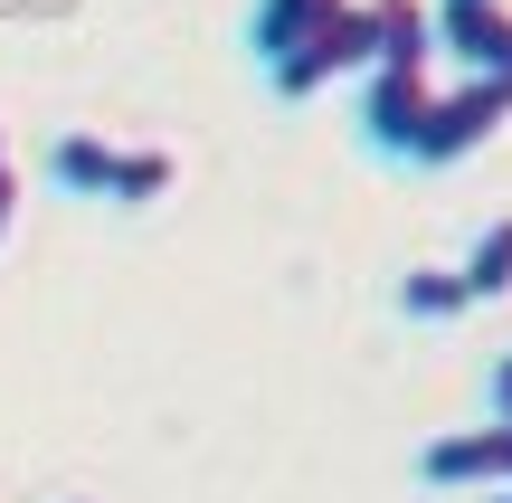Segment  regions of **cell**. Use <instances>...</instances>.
Returning <instances> with one entry per match:
<instances>
[{"mask_svg": "<svg viewBox=\"0 0 512 503\" xmlns=\"http://www.w3.org/2000/svg\"><path fill=\"white\" fill-rule=\"evenodd\" d=\"M351 0H256L247 10V48H256V76H275V67H294V57L313 48V38L342 19Z\"/></svg>", "mask_w": 512, "mask_h": 503, "instance_id": "cell-6", "label": "cell"}, {"mask_svg": "<svg viewBox=\"0 0 512 503\" xmlns=\"http://www.w3.org/2000/svg\"><path fill=\"white\" fill-rule=\"evenodd\" d=\"M57 503H86V494H57Z\"/></svg>", "mask_w": 512, "mask_h": 503, "instance_id": "cell-12", "label": "cell"}, {"mask_svg": "<svg viewBox=\"0 0 512 503\" xmlns=\"http://www.w3.org/2000/svg\"><path fill=\"white\" fill-rule=\"evenodd\" d=\"M10 219H19V162L0 152V238H10Z\"/></svg>", "mask_w": 512, "mask_h": 503, "instance_id": "cell-10", "label": "cell"}, {"mask_svg": "<svg viewBox=\"0 0 512 503\" xmlns=\"http://www.w3.org/2000/svg\"><path fill=\"white\" fill-rule=\"evenodd\" d=\"M418 485L437 494H512V428L503 418H484V428H456L437 437V447H418Z\"/></svg>", "mask_w": 512, "mask_h": 503, "instance_id": "cell-4", "label": "cell"}, {"mask_svg": "<svg viewBox=\"0 0 512 503\" xmlns=\"http://www.w3.org/2000/svg\"><path fill=\"white\" fill-rule=\"evenodd\" d=\"M0 152H10V143H0Z\"/></svg>", "mask_w": 512, "mask_h": 503, "instance_id": "cell-14", "label": "cell"}, {"mask_svg": "<svg viewBox=\"0 0 512 503\" xmlns=\"http://www.w3.org/2000/svg\"><path fill=\"white\" fill-rule=\"evenodd\" d=\"M512 124V76H465V86H437V114L418 133V171H456L465 152H484Z\"/></svg>", "mask_w": 512, "mask_h": 503, "instance_id": "cell-2", "label": "cell"}, {"mask_svg": "<svg viewBox=\"0 0 512 503\" xmlns=\"http://www.w3.org/2000/svg\"><path fill=\"white\" fill-rule=\"evenodd\" d=\"M456 276H465V304H503V295H512V219L484 228V238H475V257H465Z\"/></svg>", "mask_w": 512, "mask_h": 503, "instance_id": "cell-9", "label": "cell"}, {"mask_svg": "<svg viewBox=\"0 0 512 503\" xmlns=\"http://www.w3.org/2000/svg\"><path fill=\"white\" fill-rule=\"evenodd\" d=\"M399 314L408 323H456V314H475V304H465L456 266H408V276H399Z\"/></svg>", "mask_w": 512, "mask_h": 503, "instance_id": "cell-8", "label": "cell"}, {"mask_svg": "<svg viewBox=\"0 0 512 503\" xmlns=\"http://www.w3.org/2000/svg\"><path fill=\"white\" fill-rule=\"evenodd\" d=\"M494 418H503V428H512V352L494 361Z\"/></svg>", "mask_w": 512, "mask_h": 503, "instance_id": "cell-11", "label": "cell"}, {"mask_svg": "<svg viewBox=\"0 0 512 503\" xmlns=\"http://www.w3.org/2000/svg\"><path fill=\"white\" fill-rule=\"evenodd\" d=\"M427 114H437V76L427 67H370L361 76V143L380 162H418Z\"/></svg>", "mask_w": 512, "mask_h": 503, "instance_id": "cell-3", "label": "cell"}, {"mask_svg": "<svg viewBox=\"0 0 512 503\" xmlns=\"http://www.w3.org/2000/svg\"><path fill=\"white\" fill-rule=\"evenodd\" d=\"M370 10V67H427L437 57V10L427 0H361Z\"/></svg>", "mask_w": 512, "mask_h": 503, "instance_id": "cell-7", "label": "cell"}, {"mask_svg": "<svg viewBox=\"0 0 512 503\" xmlns=\"http://www.w3.org/2000/svg\"><path fill=\"white\" fill-rule=\"evenodd\" d=\"M484 503H512V494H484Z\"/></svg>", "mask_w": 512, "mask_h": 503, "instance_id": "cell-13", "label": "cell"}, {"mask_svg": "<svg viewBox=\"0 0 512 503\" xmlns=\"http://www.w3.org/2000/svg\"><path fill=\"white\" fill-rule=\"evenodd\" d=\"M48 181L67 190V200H95V209H152L181 181V152L171 143H105V133L76 124V133L48 143Z\"/></svg>", "mask_w": 512, "mask_h": 503, "instance_id": "cell-1", "label": "cell"}, {"mask_svg": "<svg viewBox=\"0 0 512 503\" xmlns=\"http://www.w3.org/2000/svg\"><path fill=\"white\" fill-rule=\"evenodd\" d=\"M437 48L465 76H512V0H437Z\"/></svg>", "mask_w": 512, "mask_h": 503, "instance_id": "cell-5", "label": "cell"}]
</instances>
